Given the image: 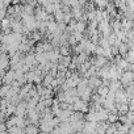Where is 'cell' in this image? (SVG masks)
<instances>
[{
	"mask_svg": "<svg viewBox=\"0 0 134 134\" xmlns=\"http://www.w3.org/2000/svg\"><path fill=\"white\" fill-rule=\"evenodd\" d=\"M108 92H109V88H107V87H100V88H99V93H100L101 96H104V97L108 95Z\"/></svg>",
	"mask_w": 134,
	"mask_h": 134,
	"instance_id": "1",
	"label": "cell"
}]
</instances>
